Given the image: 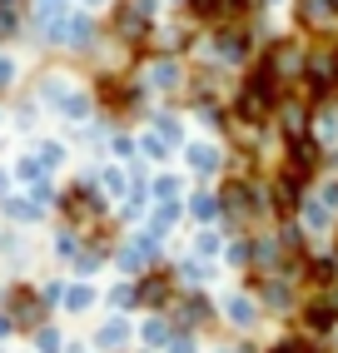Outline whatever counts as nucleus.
I'll return each instance as SVG.
<instances>
[{"label": "nucleus", "mask_w": 338, "mask_h": 353, "mask_svg": "<svg viewBox=\"0 0 338 353\" xmlns=\"http://www.w3.org/2000/svg\"><path fill=\"white\" fill-rule=\"evenodd\" d=\"M15 75H20V65H15L10 55H0V100H6V90L15 85Z\"/></svg>", "instance_id": "38"}, {"label": "nucleus", "mask_w": 338, "mask_h": 353, "mask_svg": "<svg viewBox=\"0 0 338 353\" xmlns=\"http://www.w3.org/2000/svg\"><path fill=\"white\" fill-rule=\"evenodd\" d=\"M294 26L304 35L333 40L338 35V0H294Z\"/></svg>", "instance_id": "11"}, {"label": "nucleus", "mask_w": 338, "mask_h": 353, "mask_svg": "<svg viewBox=\"0 0 338 353\" xmlns=\"http://www.w3.org/2000/svg\"><path fill=\"white\" fill-rule=\"evenodd\" d=\"M30 150H35V159L45 164V174H55V170H60V164L70 159V150H65V139H35V145H30Z\"/></svg>", "instance_id": "26"}, {"label": "nucleus", "mask_w": 338, "mask_h": 353, "mask_svg": "<svg viewBox=\"0 0 338 353\" xmlns=\"http://www.w3.org/2000/svg\"><path fill=\"white\" fill-rule=\"evenodd\" d=\"M139 353H150V348H139Z\"/></svg>", "instance_id": "44"}, {"label": "nucleus", "mask_w": 338, "mask_h": 353, "mask_svg": "<svg viewBox=\"0 0 338 353\" xmlns=\"http://www.w3.org/2000/svg\"><path fill=\"white\" fill-rule=\"evenodd\" d=\"M169 323H175V328H184V334H209V328L214 323H219V303H214L209 299V289H179L175 294V303H169Z\"/></svg>", "instance_id": "5"}, {"label": "nucleus", "mask_w": 338, "mask_h": 353, "mask_svg": "<svg viewBox=\"0 0 338 353\" xmlns=\"http://www.w3.org/2000/svg\"><path fill=\"white\" fill-rule=\"evenodd\" d=\"M169 269H175V284L179 289H209L214 274H219L214 264H204V259H195V254H184L179 264H169Z\"/></svg>", "instance_id": "18"}, {"label": "nucleus", "mask_w": 338, "mask_h": 353, "mask_svg": "<svg viewBox=\"0 0 338 353\" xmlns=\"http://www.w3.org/2000/svg\"><path fill=\"white\" fill-rule=\"evenodd\" d=\"M159 254H164V244H159V239H150L144 229H135L130 239H119V244H115L110 264L119 269V279H139V274H150L155 264H164Z\"/></svg>", "instance_id": "6"}, {"label": "nucleus", "mask_w": 338, "mask_h": 353, "mask_svg": "<svg viewBox=\"0 0 338 353\" xmlns=\"http://www.w3.org/2000/svg\"><path fill=\"white\" fill-rule=\"evenodd\" d=\"M10 179H20V184H35V179H50V174H45V164L35 159V150H26V154L15 159V170H10Z\"/></svg>", "instance_id": "32"}, {"label": "nucleus", "mask_w": 338, "mask_h": 353, "mask_svg": "<svg viewBox=\"0 0 338 353\" xmlns=\"http://www.w3.org/2000/svg\"><path fill=\"white\" fill-rule=\"evenodd\" d=\"M139 85L150 90V95H175V90L189 85V70H184L179 55H150V65H144Z\"/></svg>", "instance_id": "10"}, {"label": "nucleus", "mask_w": 338, "mask_h": 353, "mask_svg": "<svg viewBox=\"0 0 338 353\" xmlns=\"http://www.w3.org/2000/svg\"><path fill=\"white\" fill-rule=\"evenodd\" d=\"M164 353H199V334H184V328H175V339H169Z\"/></svg>", "instance_id": "36"}, {"label": "nucleus", "mask_w": 338, "mask_h": 353, "mask_svg": "<svg viewBox=\"0 0 338 353\" xmlns=\"http://www.w3.org/2000/svg\"><path fill=\"white\" fill-rule=\"evenodd\" d=\"M55 114H60V120H70V125H85L90 114H95V95H90L85 85H75V90H70V95L60 100V110H55Z\"/></svg>", "instance_id": "23"}, {"label": "nucleus", "mask_w": 338, "mask_h": 353, "mask_svg": "<svg viewBox=\"0 0 338 353\" xmlns=\"http://www.w3.org/2000/svg\"><path fill=\"white\" fill-rule=\"evenodd\" d=\"M294 219H299V229L308 234V239H324V234H338V214H333V209H328L319 194H313V190L304 194V204H299V214H294Z\"/></svg>", "instance_id": "14"}, {"label": "nucleus", "mask_w": 338, "mask_h": 353, "mask_svg": "<svg viewBox=\"0 0 338 353\" xmlns=\"http://www.w3.org/2000/svg\"><path fill=\"white\" fill-rule=\"evenodd\" d=\"M204 60H214L219 70H249L259 55V30L254 26H219V30H204Z\"/></svg>", "instance_id": "2"}, {"label": "nucleus", "mask_w": 338, "mask_h": 353, "mask_svg": "<svg viewBox=\"0 0 338 353\" xmlns=\"http://www.w3.org/2000/svg\"><path fill=\"white\" fill-rule=\"evenodd\" d=\"M175 294H179V284H175V269L169 264H155L150 274L135 279V299H139L144 314H164L169 303H175Z\"/></svg>", "instance_id": "8"}, {"label": "nucleus", "mask_w": 338, "mask_h": 353, "mask_svg": "<svg viewBox=\"0 0 338 353\" xmlns=\"http://www.w3.org/2000/svg\"><path fill=\"white\" fill-rule=\"evenodd\" d=\"M224 269H234V274H244L249 269V234H234V239H224Z\"/></svg>", "instance_id": "28"}, {"label": "nucleus", "mask_w": 338, "mask_h": 353, "mask_svg": "<svg viewBox=\"0 0 338 353\" xmlns=\"http://www.w3.org/2000/svg\"><path fill=\"white\" fill-rule=\"evenodd\" d=\"M179 159H184V170L195 174V179H219L229 150L214 145V139H184V145H179Z\"/></svg>", "instance_id": "9"}, {"label": "nucleus", "mask_w": 338, "mask_h": 353, "mask_svg": "<svg viewBox=\"0 0 338 353\" xmlns=\"http://www.w3.org/2000/svg\"><path fill=\"white\" fill-rule=\"evenodd\" d=\"M294 319H299V334L319 339V343H328L338 334V303L328 294H304V303H299Z\"/></svg>", "instance_id": "7"}, {"label": "nucleus", "mask_w": 338, "mask_h": 353, "mask_svg": "<svg viewBox=\"0 0 338 353\" xmlns=\"http://www.w3.org/2000/svg\"><path fill=\"white\" fill-rule=\"evenodd\" d=\"M85 6H110V0H85Z\"/></svg>", "instance_id": "42"}, {"label": "nucleus", "mask_w": 338, "mask_h": 353, "mask_svg": "<svg viewBox=\"0 0 338 353\" xmlns=\"http://www.w3.org/2000/svg\"><path fill=\"white\" fill-rule=\"evenodd\" d=\"M139 154L150 159V164H164V159L175 154V150H169V145H164V139H159L155 130H144V139H139Z\"/></svg>", "instance_id": "33"}, {"label": "nucleus", "mask_w": 338, "mask_h": 353, "mask_svg": "<svg viewBox=\"0 0 338 353\" xmlns=\"http://www.w3.org/2000/svg\"><path fill=\"white\" fill-rule=\"evenodd\" d=\"M75 90V80L70 75H60V70H40V80H35V105H45V110H60V100Z\"/></svg>", "instance_id": "19"}, {"label": "nucleus", "mask_w": 338, "mask_h": 353, "mask_svg": "<svg viewBox=\"0 0 338 353\" xmlns=\"http://www.w3.org/2000/svg\"><path fill=\"white\" fill-rule=\"evenodd\" d=\"M0 309L15 323V334H35L40 323H50V309H45V299H40V289L30 279H15V284L0 289Z\"/></svg>", "instance_id": "3"}, {"label": "nucleus", "mask_w": 338, "mask_h": 353, "mask_svg": "<svg viewBox=\"0 0 338 353\" xmlns=\"http://www.w3.org/2000/svg\"><path fill=\"white\" fill-rule=\"evenodd\" d=\"M0 353H6V348H0Z\"/></svg>", "instance_id": "45"}, {"label": "nucleus", "mask_w": 338, "mask_h": 353, "mask_svg": "<svg viewBox=\"0 0 338 353\" xmlns=\"http://www.w3.org/2000/svg\"><path fill=\"white\" fill-rule=\"evenodd\" d=\"M219 319L234 328V334H254V328H259V319H264V309H259V299L249 294V289H234V294H224L219 299Z\"/></svg>", "instance_id": "12"}, {"label": "nucleus", "mask_w": 338, "mask_h": 353, "mask_svg": "<svg viewBox=\"0 0 338 353\" xmlns=\"http://www.w3.org/2000/svg\"><path fill=\"white\" fill-rule=\"evenodd\" d=\"M304 194H308V190H304L299 179H288V174L274 170V174H269V214H274V224H279V219H294L299 204H304Z\"/></svg>", "instance_id": "13"}, {"label": "nucleus", "mask_w": 338, "mask_h": 353, "mask_svg": "<svg viewBox=\"0 0 338 353\" xmlns=\"http://www.w3.org/2000/svg\"><path fill=\"white\" fill-rule=\"evenodd\" d=\"M10 339H15V323H10V319H6V309H0V348H6V343H10Z\"/></svg>", "instance_id": "40"}, {"label": "nucleus", "mask_w": 338, "mask_h": 353, "mask_svg": "<svg viewBox=\"0 0 338 353\" xmlns=\"http://www.w3.org/2000/svg\"><path fill=\"white\" fill-rule=\"evenodd\" d=\"M214 353H264L254 339H239V343H224V348H214Z\"/></svg>", "instance_id": "39"}, {"label": "nucleus", "mask_w": 338, "mask_h": 353, "mask_svg": "<svg viewBox=\"0 0 338 353\" xmlns=\"http://www.w3.org/2000/svg\"><path fill=\"white\" fill-rule=\"evenodd\" d=\"M100 353H130V343H135V323H130V314H110L100 328H95V339H90Z\"/></svg>", "instance_id": "15"}, {"label": "nucleus", "mask_w": 338, "mask_h": 353, "mask_svg": "<svg viewBox=\"0 0 338 353\" xmlns=\"http://www.w3.org/2000/svg\"><path fill=\"white\" fill-rule=\"evenodd\" d=\"M26 199H30V204L40 209V214H50V209L60 204V190H55V179H35V184H30V194H26Z\"/></svg>", "instance_id": "31"}, {"label": "nucleus", "mask_w": 338, "mask_h": 353, "mask_svg": "<svg viewBox=\"0 0 338 353\" xmlns=\"http://www.w3.org/2000/svg\"><path fill=\"white\" fill-rule=\"evenodd\" d=\"M95 303H100V289H95L90 279H75V284H65V299H60V309H65V314H75V319H80V314L95 309Z\"/></svg>", "instance_id": "20"}, {"label": "nucleus", "mask_w": 338, "mask_h": 353, "mask_svg": "<svg viewBox=\"0 0 338 353\" xmlns=\"http://www.w3.org/2000/svg\"><path fill=\"white\" fill-rule=\"evenodd\" d=\"M110 154L119 159V164H130V159H139V145L130 134H110Z\"/></svg>", "instance_id": "34"}, {"label": "nucleus", "mask_w": 338, "mask_h": 353, "mask_svg": "<svg viewBox=\"0 0 338 353\" xmlns=\"http://www.w3.org/2000/svg\"><path fill=\"white\" fill-rule=\"evenodd\" d=\"M0 125H6V105H0Z\"/></svg>", "instance_id": "43"}, {"label": "nucleus", "mask_w": 338, "mask_h": 353, "mask_svg": "<svg viewBox=\"0 0 338 353\" xmlns=\"http://www.w3.org/2000/svg\"><path fill=\"white\" fill-rule=\"evenodd\" d=\"M244 289L259 299L264 319H294V314H299V303H304V284H299V279H288V274H274V279H249Z\"/></svg>", "instance_id": "4"}, {"label": "nucleus", "mask_w": 338, "mask_h": 353, "mask_svg": "<svg viewBox=\"0 0 338 353\" xmlns=\"http://www.w3.org/2000/svg\"><path fill=\"white\" fill-rule=\"evenodd\" d=\"M299 95L319 110L338 100V40H319L304 50V75H299Z\"/></svg>", "instance_id": "1"}, {"label": "nucleus", "mask_w": 338, "mask_h": 353, "mask_svg": "<svg viewBox=\"0 0 338 353\" xmlns=\"http://www.w3.org/2000/svg\"><path fill=\"white\" fill-rule=\"evenodd\" d=\"M0 219L15 224V229H26V224H40L45 214H40V209H35L26 194H6V199H0Z\"/></svg>", "instance_id": "22"}, {"label": "nucleus", "mask_w": 338, "mask_h": 353, "mask_svg": "<svg viewBox=\"0 0 338 353\" xmlns=\"http://www.w3.org/2000/svg\"><path fill=\"white\" fill-rule=\"evenodd\" d=\"M100 303H105L110 314H135V309H139V299H135V279H119L110 294H100Z\"/></svg>", "instance_id": "24"}, {"label": "nucleus", "mask_w": 338, "mask_h": 353, "mask_svg": "<svg viewBox=\"0 0 338 353\" xmlns=\"http://www.w3.org/2000/svg\"><path fill=\"white\" fill-rule=\"evenodd\" d=\"M135 339H139V348L164 353V348H169V339H175V323H169V314H144V323L135 328Z\"/></svg>", "instance_id": "17"}, {"label": "nucleus", "mask_w": 338, "mask_h": 353, "mask_svg": "<svg viewBox=\"0 0 338 353\" xmlns=\"http://www.w3.org/2000/svg\"><path fill=\"white\" fill-rule=\"evenodd\" d=\"M184 214L195 219L199 229H214V224H219V190H204V184L189 190L184 194Z\"/></svg>", "instance_id": "16"}, {"label": "nucleus", "mask_w": 338, "mask_h": 353, "mask_svg": "<svg viewBox=\"0 0 338 353\" xmlns=\"http://www.w3.org/2000/svg\"><path fill=\"white\" fill-rule=\"evenodd\" d=\"M70 10V0H35V20L45 26V20H55V15H65Z\"/></svg>", "instance_id": "37"}, {"label": "nucleus", "mask_w": 338, "mask_h": 353, "mask_svg": "<svg viewBox=\"0 0 338 353\" xmlns=\"http://www.w3.org/2000/svg\"><path fill=\"white\" fill-rule=\"evenodd\" d=\"M150 130L164 139V145L169 150H179L184 145V120H179V114H164V110H155V120H150Z\"/></svg>", "instance_id": "25"}, {"label": "nucleus", "mask_w": 338, "mask_h": 353, "mask_svg": "<svg viewBox=\"0 0 338 353\" xmlns=\"http://www.w3.org/2000/svg\"><path fill=\"white\" fill-rule=\"evenodd\" d=\"M40 299H45V309H60V299H65V279H40Z\"/></svg>", "instance_id": "35"}, {"label": "nucleus", "mask_w": 338, "mask_h": 353, "mask_svg": "<svg viewBox=\"0 0 338 353\" xmlns=\"http://www.w3.org/2000/svg\"><path fill=\"white\" fill-rule=\"evenodd\" d=\"M30 348L35 353H65V334H60L55 323H40L35 334H30Z\"/></svg>", "instance_id": "30"}, {"label": "nucleus", "mask_w": 338, "mask_h": 353, "mask_svg": "<svg viewBox=\"0 0 338 353\" xmlns=\"http://www.w3.org/2000/svg\"><path fill=\"white\" fill-rule=\"evenodd\" d=\"M184 194H189V190H184L179 174H164V170H159V174L150 179V204H159V199H184Z\"/></svg>", "instance_id": "27"}, {"label": "nucleus", "mask_w": 338, "mask_h": 353, "mask_svg": "<svg viewBox=\"0 0 338 353\" xmlns=\"http://www.w3.org/2000/svg\"><path fill=\"white\" fill-rule=\"evenodd\" d=\"M50 244H55L50 254L60 259V264H70V259H75V254H80V244H85V234H75V229H65V224H60V229H55V239H50Z\"/></svg>", "instance_id": "29"}, {"label": "nucleus", "mask_w": 338, "mask_h": 353, "mask_svg": "<svg viewBox=\"0 0 338 353\" xmlns=\"http://www.w3.org/2000/svg\"><path fill=\"white\" fill-rule=\"evenodd\" d=\"M224 239L229 234L214 224V229H195V239H189V254L204 259V264H219V254H224Z\"/></svg>", "instance_id": "21"}, {"label": "nucleus", "mask_w": 338, "mask_h": 353, "mask_svg": "<svg viewBox=\"0 0 338 353\" xmlns=\"http://www.w3.org/2000/svg\"><path fill=\"white\" fill-rule=\"evenodd\" d=\"M10 184H15V179H10V170H0V199H6V194H15Z\"/></svg>", "instance_id": "41"}]
</instances>
